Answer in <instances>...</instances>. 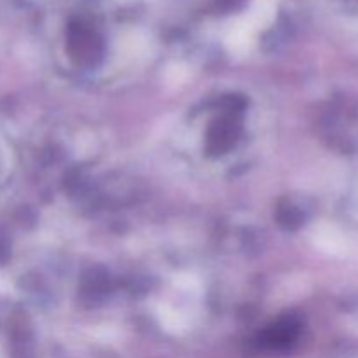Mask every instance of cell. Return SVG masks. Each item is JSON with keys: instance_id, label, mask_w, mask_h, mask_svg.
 <instances>
[{"instance_id": "1", "label": "cell", "mask_w": 358, "mask_h": 358, "mask_svg": "<svg viewBox=\"0 0 358 358\" xmlns=\"http://www.w3.org/2000/svg\"><path fill=\"white\" fill-rule=\"evenodd\" d=\"M241 114H243V101L238 98H229L226 107L210 124L206 147L212 154H224L233 149L241 131Z\"/></svg>"}, {"instance_id": "2", "label": "cell", "mask_w": 358, "mask_h": 358, "mask_svg": "<svg viewBox=\"0 0 358 358\" xmlns=\"http://www.w3.org/2000/svg\"><path fill=\"white\" fill-rule=\"evenodd\" d=\"M301 331H303L301 322L296 317L287 315L273 322L271 325H268V329L261 332L259 346L264 350H273V352H283L296 345Z\"/></svg>"}]
</instances>
